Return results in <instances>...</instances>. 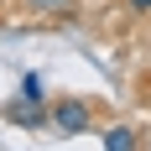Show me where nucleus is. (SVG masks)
<instances>
[{
  "instance_id": "5",
  "label": "nucleus",
  "mask_w": 151,
  "mask_h": 151,
  "mask_svg": "<svg viewBox=\"0 0 151 151\" xmlns=\"http://www.w3.org/2000/svg\"><path fill=\"white\" fill-rule=\"evenodd\" d=\"M26 11H37V16H52V11H68L73 0H21Z\"/></svg>"
},
{
  "instance_id": "4",
  "label": "nucleus",
  "mask_w": 151,
  "mask_h": 151,
  "mask_svg": "<svg viewBox=\"0 0 151 151\" xmlns=\"http://www.w3.org/2000/svg\"><path fill=\"white\" fill-rule=\"evenodd\" d=\"M21 99H37V104H47V83H42L37 73H26V78H21Z\"/></svg>"
},
{
  "instance_id": "6",
  "label": "nucleus",
  "mask_w": 151,
  "mask_h": 151,
  "mask_svg": "<svg viewBox=\"0 0 151 151\" xmlns=\"http://www.w3.org/2000/svg\"><path fill=\"white\" fill-rule=\"evenodd\" d=\"M130 11H141V16H146V11H151V0H130Z\"/></svg>"
},
{
  "instance_id": "3",
  "label": "nucleus",
  "mask_w": 151,
  "mask_h": 151,
  "mask_svg": "<svg viewBox=\"0 0 151 151\" xmlns=\"http://www.w3.org/2000/svg\"><path fill=\"white\" fill-rule=\"evenodd\" d=\"M104 151H136V130H130V125L104 130Z\"/></svg>"
},
{
  "instance_id": "2",
  "label": "nucleus",
  "mask_w": 151,
  "mask_h": 151,
  "mask_svg": "<svg viewBox=\"0 0 151 151\" xmlns=\"http://www.w3.org/2000/svg\"><path fill=\"white\" fill-rule=\"evenodd\" d=\"M5 120L21 125V130H42V125H52V104H37V99H5Z\"/></svg>"
},
{
  "instance_id": "1",
  "label": "nucleus",
  "mask_w": 151,
  "mask_h": 151,
  "mask_svg": "<svg viewBox=\"0 0 151 151\" xmlns=\"http://www.w3.org/2000/svg\"><path fill=\"white\" fill-rule=\"evenodd\" d=\"M94 125V109L83 104V99H52V130H63V136H83Z\"/></svg>"
}]
</instances>
